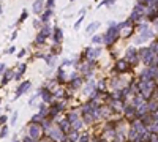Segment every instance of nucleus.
<instances>
[{
  "instance_id": "nucleus-1",
  "label": "nucleus",
  "mask_w": 158,
  "mask_h": 142,
  "mask_svg": "<svg viewBox=\"0 0 158 142\" xmlns=\"http://www.w3.org/2000/svg\"><path fill=\"white\" fill-rule=\"evenodd\" d=\"M30 136L33 137V139H36V137L40 136V130H38L36 126H33V125L30 126Z\"/></svg>"
},
{
  "instance_id": "nucleus-2",
  "label": "nucleus",
  "mask_w": 158,
  "mask_h": 142,
  "mask_svg": "<svg viewBox=\"0 0 158 142\" xmlns=\"http://www.w3.org/2000/svg\"><path fill=\"white\" fill-rule=\"evenodd\" d=\"M29 85H30V82H24L22 85H21V88L18 90V95H22V93L25 92V90H27V88H29Z\"/></svg>"
},
{
  "instance_id": "nucleus-3",
  "label": "nucleus",
  "mask_w": 158,
  "mask_h": 142,
  "mask_svg": "<svg viewBox=\"0 0 158 142\" xmlns=\"http://www.w3.org/2000/svg\"><path fill=\"white\" fill-rule=\"evenodd\" d=\"M98 54H100V49H93V51H90V52H89V57H90V58L98 57Z\"/></svg>"
},
{
  "instance_id": "nucleus-4",
  "label": "nucleus",
  "mask_w": 158,
  "mask_h": 142,
  "mask_svg": "<svg viewBox=\"0 0 158 142\" xmlns=\"http://www.w3.org/2000/svg\"><path fill=\"white\" fill-rule=\"evenodd\" d=\"M52 136H54V139H60V131H52Z\"/></svg>"
},
{
  "instance_id": "nucleus-5",
  "label": "nucleus",
  "mask_w": 158,
  "mask_h": 142,
  "mask_svg": "<svg viewBox=\"0 0 158 142\" xmlns=\"http://www.w3.org/2000/svg\"><path fill=\"white\" fill-rule=\"evenodd\" d=\"M40 6H41V0H38V2L35 3V13H38V10H40Z\"/></svg>"
},
{
  "instance_id": "nucleus-6",
  "label": "nucleus",
  "mask_w": 158,
  "mask_h": 142,
  "mask_svg": "<svg viewBox=\"0 0 158 142\" xmlns=\"http://www.w3.org/2000/svg\"><path fill=\"white\" fill-rule=\"evenodd\" d=\"M60 38H62V32L57 30V32H55V40H60Z\"/></svg>"
},
{
  "instance_id": "nucleus-7",
  "label": "nucleus",
  "mask_w": 158,
  "mask_h": 142,
  "mask_svg": "<svg viewBox=\"0 0 158 142\" xmlns=\"http://www.w3.org/2000/svg\"><path fill=\"white\" fill-rule=\"evenodd\" d=\"M8 134V130H6V128H3V130H2V137H5Z\"/></svg>"
}]
</instances>
